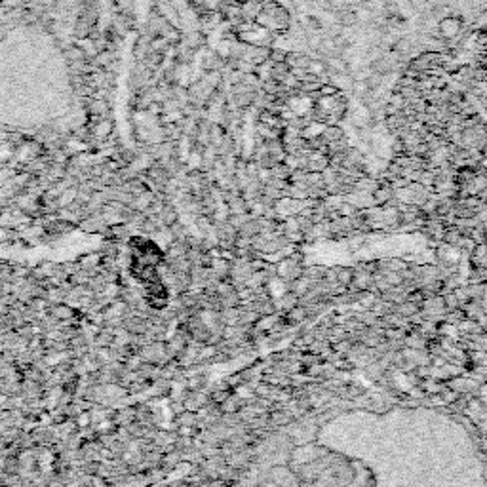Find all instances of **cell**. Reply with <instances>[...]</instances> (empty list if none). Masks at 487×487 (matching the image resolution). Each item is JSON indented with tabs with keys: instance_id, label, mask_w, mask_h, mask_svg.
<instances>
[{
	"instance_id": "6da1fadb",
	"label": "cell",
	"mask_w": 487,
	"mask_h": 487,
	"mask_svg": "<svg viewBox=\"0 0 487 487\" xmlns=\"http://www.w3.org/2000/svg\"><path fill=\"white\" fill-rule=\"evenodd\" d=\"M158 217H160V223H162L164 226H171L176 225L177 221H179V213L176 212V208L171 204H166L162 208V212L158 213Z\"/></svg>"
},
{
	"instance_id": "7a4b0ae2",
	"label": "cell",
	"mask_w": 487,
	"mask_h": 487,
	"mask_svg": "<svg viewBox=\"0 0 487 487\" xmlns=\"http://www.w3.org/2000/svg\"><path fill=\"white\" fill-rule=\"evenodd\" d=\"M354 278H356V272H354L353 268H343L339 267V275H337V282L341 284V286H345V288H348L350 284L354 282Z\"/></svg>"
},
{
	"instance_id": "3957f363",
	"label": "cell",
	"mask_w": 487,
	"mask_h": 487,
	"mask_svg": "<svg viewBox=\"0 0 487 487\" xmlns=\"http://www.w3.org/2000/svg\"><path fill=\"white\" fill-rule=\"evenodd\" d=\"M327 139V143H333V141H339V139H343L345 135H343V130H339V127H325L324 134H322Z\"/></svg>"
}]
</instances>
